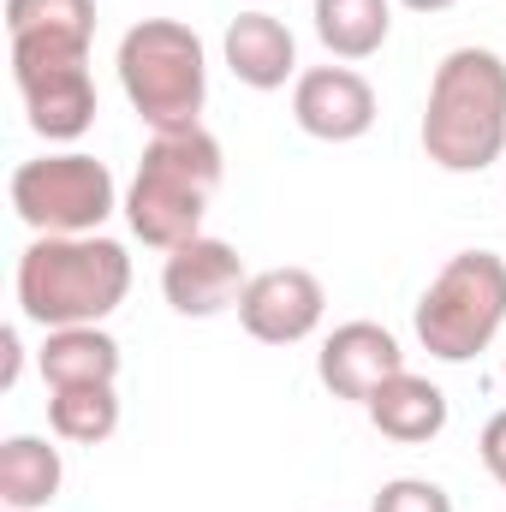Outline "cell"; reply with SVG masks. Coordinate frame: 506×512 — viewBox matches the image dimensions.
<instances>
[{"mask_svg":"<svg viewBox=\"0 0 506 512\" xmlns=\"http://www.w3.org/2000/svg\"><path fill=\"white\" fill-rule=\"evenodd\" d=\"M12 84L24 96V120L48 143H78L96 126V78L90 42L60 36H12Z\"/></svg>","mask_w":506,"mask_h":512,"instance_id":"cell-7","label":"cell"},{"mask_svg":"<svg viewBox=\"0 0 506 512\" xmlns=\"http://www.w3.org/2000/svg\"><path fill=\"white\" fill-rule=\"evenodd\" d=\"M417 346L441 364H471L477 352L495 346L506 328V256L495 251H459L441 262V274L423 286L411 310Z\"/></svg>","mask_w":506,"mask_h":512,"instance_id":"cell-5","label":"cell"},{"mask_svg":"<svg viewBox=\"0 0 506 512\" xmlns=\"http://www.w3.org/2000/svg\"><path fill=\"white\" fill-rule=\"evenodd\" d=\"M18 370H24V346H18V328L0 334V387H18Z\"/></svg>","mask_w":506,"mask_h":512,"instance_id":"cell-21","label":"cell"},{"mask_svg":"<svg viewBox=\"0 0 506 512\" xmlns=\"http://www.w3.org/2000/svg\"><path fill=\"white\" fill-rule=\"evenodd\" d=\"M423 155L441 173H483L506 155V60L495 48H453L423 102Z\"/></svg>","mask_w":506,"mask_h":512,"instance_id":"cell-3","label":"cell"},{"mask_svg":"<svg viewBox=\"0 0 506 512\" xmlns=\"http://www.w3.org/2000/svg\"><path fill=\"white\" fill-rule=\"evenodd\" d=\"M66 489V459L42 435H6L0 441V507L6 512H42Z\"/></svg>","mask_w":506,"mask_h":512,"instance_id":"cell-15","label":"cell"},{"mask_svg":"<svg viewBox=\"0 0 506 512\" xmlns=\"http://www.w3.org/2000/svg\"><path fill=\"white\" fill-rule=\"evenodd\" d=\"M405 370V352H399V340L381 328V322H340L328 340H322V352H316V376L322 387L334 393V399H352V405H370L376 399L381 382H393Z\"/></svg>","mask_w":506,"mask_h":512,"instance_id":"cell-11","label":"cell"},{"mask_svg":"<svg viewBox=\"0 0 506 512\" xmlns=\"http://www.w3.org/2000/svg\"><path fill=\"white\" fill-rule=\"evenodd\" d=\"M405 12H447V6H459V0H399Z\"/></svg>","mask_w":506,"mask_h":512,"instance_id":"cell-22","label":"cell"},{"mask_svg":"<svg viewBox=\"0 0 506 512\" xmlns=\"http://www.w3.org/2000/svg\"><path fill=\"white\" fill-rule=\"evenodd\" d=\"M292 120L316 143H358L376 126V90L358 66H310L292 84Z\"/></svg>","mask_w":506,"mask_h":512,"instance_id":"cell-10","label":"cell"},{"mask_svg":"<svg viewBox=\"0 0 506 512\" xmlns=\"http://www.w3.org/2000/svg\"><path fill=\"white\" fill-rule=\"evenodd\" d=\"M18 310L24 322L48 328H96L131 292V256L120 239L78 233V239H30L18 256Z\"/></svg>","mask_w":506,"mask_h":512,"instance_id":"cell-2","label":"cell"},{"mask_svg":"<svg viewBox=\"0 0 506 512\" xmlns=\"http://www.w3.org/2000/svg\"><path fill=\"white\" fill-rule=\"evenodd\" d=\"M227 179L221 137L209 126H179V131H149L137 173L126 185V221L149 251H179L185 239L203 233V215Z\"/></svg>","mask_w":506,"mask_h":512,"instance_id":"cell-1","label":"cell"},{"mask_svg":"<svg viewBox=\"0 0 506 512\" xmlns=\"http://www.w3.org/2000/svg\"><path fill=\"white\" fill-rule=\"evenodd\" d=\"M322 316H328V292L298 262L251 274V286L239 298V328L262 346H298V340H310L322 328Z\"/></svg>","mask_w":506,"mask_h":512,"instance_id":"cell-9","label":"cell"},{"mask_svg":"<svg viewBox=\"0 0 506 512\" xmlns=\"http://www.w3.org/2000/svg\"><path fill=\"white\" fill-rule=\"evenodd\" d=\"M477 453H483L489 477L501 483V495H506V411H495V417L483 423V441H477Z\"/></svg>","mask_w":506,"mask_h":512,"instance_id":"cell-20","label":"cell"},{"mask_svg":"<svg viewBox=\"0 0 506 512\" xmlns=\"http://www.w3.org/2000/svg\"><path fill=\"white\" fill-rule=\"evenodd\" d=\"M245 286H251L245 256L233 251L227 239H209V233L185 239L179 251H167V262H161V298L179 316H191V322H209L221 310H239Z\"/></svg>","mask_w":506,"mask_h":512,"instance_id":"cell-8","label":"cell"},{"mask_svg":"<svg viewBox=\"0 0 506 512\" xmlns=\"http://www.w3.org/2000/svg\"><path fill=\"white\" fill-rule=\"evenodd\" d=\"M6 36L90 42L96 36V0H6Z\"/></svg>","mask_w":506,"mask_h":512,"instance_id":"cell-18","label":"cell"},{"mask_svg":"<svg viewBox=\"0 0 506 512\" xmlns=\"http://www.w3.org/2000/svg\"><path fill=\"white\" fill-rule=\"evenodd\" d=\"M120 340L96 322V328H48L42 352H36V370L48 393L54 387H108L120 382Z\"/></svg>","mask_w":506,"mask_h":512,"instance_id":"cell-13","label":"cell"},{"mask_svg":"<svg viewBox=\"0 0 506 512\" xmlns=\"http://www.w3.org/2000/svg\"><path fill=\"white\" fill-rule=\"evenodd\" d=\"M370 512H453V495L429 477H393L376 489Z\"/></svg>","mask_w":506,"mask_h":512,"instance_id":"cell-19","label":"cell"},{"mask_svg":"<svg viewBox=\"0 0 506 512\" xmlns=\"http://www.w3.org/2000/svg\"><path fill=\"white\" fill-rule=\"evenodd\" d=\"M364 411H370L376 435L399 441V447H423V441H435L447 429V393L429 376H417V370H399L393 382H381Z\"/></svg>","mask_w":506,"mask_h":512,"instance_id":"cell-14","label":"cell"},{"mask_svg":"<svg viewBox=\"0 0 506 512\" xmlns=\"http://www.w3.org/2000/svg\"><path fill=\"white\" fill-rule=\"evenodd\" d=\"M48 429L72 447H102L120 429V393L108 387H54L48 393Z\"/></svg>","mask_w":506,"mask_h":512,"instance_id":"cell-17","label":"cell"},{"mask_svg":"<svg viewBox=\"0 0 506 512\" xmlns=\"http://www.w3.org/2000/svg\"><path fill=\"white\" fill-rule=\"evenodd\" d=\"M12 215L36 233V239H78V233H102L120 203V185L108 173V161L84 155V149H60V155H36L12 167Z\"/></svg>","mask_w":506,"mask_h":512,"instance_id":"cell-6","label":"cell"},{"mask_svg":"<svg viewBox=\"0 0 506 512\" xmlns=\"http://www.w3.org/2000/svg\"><path fill=\"white\" fill-rule=\"evenodd\" d=\"M501 376H506V364H501Z\"/></svg>","mask_w":506,"mask_h":512,"instance_id":"cell-23","label":"cell"},{"mask_svg":"<svg viewBox=\"0 0 506 512\" xmlns=\"http://www.w3.org/2000/svg\"><path fill=\"white\" fill-rule=\"evenodd\" d=\"M120 90H126L131 114L149 131H179L203 126V102H209V48L191 24L179 18H143L120 36L114 54Z\"/></svg>","mask_w":506,"mask_h":512,"instance_id":"cell-4","label":"cell"},{"mask_svg":"<svg viewBox=\"0 0 506 512\" xmlns=\"http://www.w3.org/2000/svg\"><path fill=\"white\" fill-rule=\"evenodd\" d=\"M310 18H316L322 48L346 66L381 54L387 36H393V0H316Z\"/></svg>","mask_w":506,"mask_h":512,"instance_id":"cell-16","label":"cell"},{"mask_svg":"<svg viewBox=\"0 0 506 512\" xmlns=\"http://www.w3.org/2000/svg\"><path fill=\"white\" fill-rule=\"evenodd\" d=\"M227 72L245 90H286L298 84V36L274 18V12H239L221 36Z\"/></svg>","mask_w":506,"mask_h":512,"instance_id":"cell-12","label":"cell"}]
</instances>
